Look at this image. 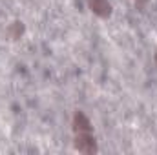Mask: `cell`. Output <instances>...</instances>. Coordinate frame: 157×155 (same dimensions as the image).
<instances>
[{
  "label": "cell",
  "mask_w": 157,
  "mask_h": 155,
  "mask_svg": "<svg viewBox=\"0 0 157 155\" xmlns=\"http://www.w3.org/2000/svg\"><path fill=\"white\" fill-rule=\"evenodd\" d=\"M75 148L82 153H93L97 150V144H95V139L90 133H75Z\"/></svg>",
  "instance_id": "cell-1"
},
{
  "label": "cell",
  "mask_w": 157,
  "mask_h": 155,
  "mask_svg": "<svg viewBox=\"0 0 157 155\" xmlns=\"http://www.w3.org/2000/svg\"><path fill=\"white\" fill-rule=\"evenodd\" d=\"M73 130H75V133H90L91 131V122L82 112H77L73 117Z\"/></svg>",
  "instance_id": "cell-2"
},
{
  "label": "cell",
  "mask_w": 157,
  "mask_h": 155,
  "mask_svg": "<svg viewBox=\"0 0 157 155\" xmlns=\"http://www.w3.org/2000/svg\"><path fill=\"white\" fill-rule=\"evenodd\" d=\"M88 6L97 17H108L112 13V6L108 0H88Z\"/></svg>",
  "instance_id": "cell-3"
},
{
  "label": "cell",
  "mask_w": 157,
  "mask_h": 155,
  "mask_svg": "<svg viewBox=\"0 0 157 155\" xmlns=\"http://www.w3.org/2000/svg\"><path fill=\"white\" fill-rule=\"evenodd\" d=\"M22 24L20 22H13L11 26H9V35H11V39H18L20 35H22Z\"/></svg>",
  "instance_id": "cell-4"
},
{
  "label": "cell",
  "mask_w": 157,
  "mask_h": 155,
  "mask_svg": "<svg viewBox=\"0 0 157 155\" xmlns=\"http://www.w3.org/2000/svg\"><path fill=\"white\" fill-rule=\"evenodd\" d=\"M133 2H135V6H139V7H143V6L148 4V0H133Z\"/></svg>",
  "instance_id": "cell-5"
},
{
  "label": "cell",
  "mask_w": 157,
  "mask_h": 155,
  "mask_svg": "<svg viewBox=\"0 0 157 155\" xmlns=\"http://www.w3.org/2000/svg\"><path fill=\"white\" fill-rule=\"evenodd\" d=\"M155 64H157V53H155Z\"/></svg>",
  "instance_id": "cell-6"
}]
</instances>
